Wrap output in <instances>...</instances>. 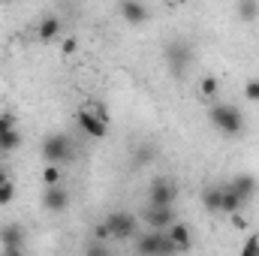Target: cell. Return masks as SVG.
Segmentation results:
<instances>
[{
  "label": "cell",
  "instance_id": "6da1fadb",
  "mask_svg": "<svg viewBox=\"0 0 259 256\" xmlns=\"http://www.w3.org/2000/svg\"><path fill=\"white\" fill-rule=\"evenodd\" d=\"M208 121H211V127L217 130L220 136H226V139H235V136L244 133V115L232 103H217L208 112Z\"/></svg>",
  "mask_w": 259,
  "mask_h": 256
},
{
  "label": "cell",
  "instance_id": "7a4b0ae2",
  "mask_svg": "<svg viewBox=\"0 0 259 256\" xmlns=\"http://www.w3.org/2000/svg\"><path fill=\"white\" fill-rule=\"evenodd\" d=\"M75 124L91 139H106V133H109V112L103 106H81L75 112Z\"/></svg>",
  "mask_w": 259,
  "mask_h": 256
},
{
  "label": "cell",
  "instance_id": "3957f363",
  "mask_svg": "<svg viewBox=\"0 0 259 256\" xmlns=\"http://www.w3.org/2000/svg\"><path fill=\"white\" fill-rule=\"evenodd\" d=\"M42 157L49 160V166H64L72 160V139L64 133H52L42 139Z\"/></svg>",
  "mask_w": 259,
  "mask_h": 256
},
{
  "label": "cell",
  "instance_id": "277c9868",
  "mask_svg": "<svg viewBox=\"0 0 259 256\" xmlns=\"http://www.w3.org/2000/svg\"><path fill=\"white\" fill-rule=\"evenodd\" d=\"M136 253L139 256H175V244L169 241L166 232H145L136 238Z\"/></svg>",
  "mask_w": 259,
  "mask_h": 256
},
{
  "label": "cell",
  "instance_id": "5b68a950",
  "mask_svg": "<svg viewBox=\"0 0 259 256\" xmlns=\"http://www.w3.org/2000/svg\"><path fill=\"white\" fill-rule=\"evenodd\" d=\"M166 64L172 69V75L175 78H184L187 75V66L193 61V49L184 42V39H172V42H166Z\"/></svg>",
  "mask_w": 259,
  "mask_h": 256
},
{
  "label": "cell",
  "instance_id": "8992f818",
  "mask_svg": "<svg viewBox=\"0 0 259 256\" xmlns=\"http://www.w3.org/2000/svg\"><path fill=\"white\" fill-rule=\"evenodd\" d=\"M178 199V187L169 178H154L148 187V208H172Z\"/></svg>",
  "mask_w": 259,
  "mask_h": 256
},
{
  "label": "cell",
  "instance_id": "52a82bcc",
  "mask_svg": "<svg viewBox=\"0 0 259 256\" xmlns=\"http://www.w3.org/2000/svg\"><path fill=\"white\" fill-rule=\"evenodd\" d=\"M106 226L112 229V238H118V241H127V238L136 235V217L130 211H112V214H106Z\"/></svg>",
  "mask_w": 259,
  "mask_h": 256
},
{
  "label": "cell",
  "instance_id": "ba28073f",
  "mask_svg": "<svg viewBox=\"0 0 259 256\" xmlns=\"http://www.w3.org/2000/svg\"><path fill=\"white\" fill-rule=\"evenodd\" d=\"M226 187L235 193L241 202H250V199L256 196V190H259V181L250 175V172H238V175H232V178L226 181Z\"/></svg>",
  "mask_w": 259,
  "mask_h": 256
},
{
  "label": "cell",
  "instance_id": "9c48e42d",
  "mask_svg": "<svg viewBox=\"0 0 259 256\" xmlns=\"http://www.w3.org/2000/svg\"><path fill=\"white\" fill-rule=\"evenodd\" d=\"M166 235H169V241L175 244V250H178V253H187V250L193 247V232H190V226H187V223H181V220H175V223L166 229Z\"/></svg>",
  "mask_w": 259,
  "mask_h": 256
},
{
  "label": "cell",
  "instance_id": "30bf717a",
  "mask_svg": "<svg viewBox=\"0 0 259 256\" xmlns=\"http://www.w3.org/2000/svg\"><path fill=\"white\" fill-rule=\"evenodd\" d=\"M145 223L151 226V232H166L175 223V211L172 208H148L145 211Z\"/></svg>",
  "mask_w": 259,
  "mask_h": 256
},
{
  "label": "cell",
  "instance_id": "8fae6325",
  "mask_svg": "<svg viewBox=\"0 0 259 256\" xmlns=\"http://www.w3.org/2000/svg\"><path fill=\"white\" fill-rule=\"evenodd\" d=\"M0 247L3 250H21L24 247V229L18 223H3L0 226Z\"/></svg>",
  "mask_w": 259,
  "mask_h": 256
},
{
  "label": "cell",
  "instance_id": "7c38bea8",
  "mask_svg": "<svg viewBox=\"0 0 259 256\" xmlns=\"http://www.w3.org/2000/svg\"><path fill=\"white\" fill-rule=\"evenodd\" d=\"M66 205H69V193L64 187H46V193H42V208L46 211L61 214V211H66Z\"/></svg>",
  "mask_w": 259,
  "mask_h": 256
},
{
  "label": "cell",
  "instance_id": "4fadbf2b",
  "mask_svg": "<svg viewBox=\"0 0 259 256\" xmlns=\"http://www.w3.org/2000/svg\"><path fill=\"white\" fill-rule=\"evenodd\" d=\"M118 12L124 15L127 24H145V21L151 18V9H148L145 3H139V0H127V3H121Z\"/></svg>",
  "mask_w": 259,
  "mask_h": 256
},
{
  "label": "cell",
  "instance_id": "5bb4252c",
  "mask_svg": "<svg viewBox=\"0 0 259 256\" xmlns=\"http://www.w3.org/2000/svg\"><path fill=\"white\" fill-rule=\"evenodd\" d=\"M61 30H64V24H61L58 15H46V18L36 24V36H39L42 42H55V39L61 36Z\"/></svg>",
  "mask_w": 259,
  "mask_h": 256
},
{
  "label": "cell",
  "instance_id": "9a60e30c",
  "mask_svg": "<svg viewBox=\"0 0 259 256\" xmlns=\"http://www.w3.org/2000/svg\"><path fill=\"white\" fill-rule=\"evenodd\" d=\"M220 202H223V184H211L202 190V208L211 214H220Z\"/></svg>",
  "mask_w": 259,
  "mask_h": 256
},
{
  "label": "cell",
  "instance_id": "2e32d148",
  "mask_svg": "<svg viewBox=\"0 0 259 256\" xmlns=\"http://www.w3.org/2000/svg\"><path fill=\"white\" fill-rule=\"evenodd\" d=\"M241 205H244V202H241L235 193L229 190L226 184H223V202H220V214H229V217H232V214H238V211H241Z\"/></svg>",
  "mask_w": 259,
  "mask_h": 256
},
{
  "label": "cell",
  "instance_id": "e0dca14e",
  "mask_svg": "<svg viewBox=\"0 0 259 256\" xmlns=\"http://www.w3.org/2000/svg\"><path fill=\"white\" fill-rule=\"evenodd\" d=\"M217 91H220V81H217L214 75H202V81H199V97L211 103V100L217 97Z\"/></svg>",
  "mask_w": 259,
  "mask_h": 256
},
{
  "label": "cell",
  "instance_id": "ac0fdd59",
  "mask_svg": "<svg viewBox=\"0 0 259 256\" xmlns=\"http://www.w3.org/2000/svg\"><path fill=\"white\" fill-rule=\"evenodd\" d=\"M61 178H64V169H61V166H46V169H42L46 187H61Z\"/></svg>",
  "mask_w": 259,
  "mask_h": 256
},
{
  "label": "cell",
  "instance_id": "d6986e66",
  "mask_svg": "<svg viewBox=\"0 0 259 256\" xmlns=\"http://www.w3.org/2000/svg\"><path fill=\"white\" fill-rule=\"evenodd\" d=\"M235 9H238V18H244V21H253L259 15V3H253V0H241Z\"/></svg>",
  "mask_w": 259,
  "mask_h": 256
},
{
  "label": "cell",
  "instance_id": "ffe728a7",
  "mask_svg": "<svg viewBox=\"0 0 259 256\" xmlns=\"http://www.w3.org/2000/svg\"><path fill=\"white\" fill-rule=\"evenodd\" d=\"M21 145V133L18 130H12V133H3L0 136V151H15Z\"/></svg>",
  "mask_w": 259,
  "mask_h": 256
},
{
  "label": "cell",
  "instance_id": "44dd1931",
  "mask_svg": "<svg viewBox=\"0 0 259 256\" xmlns=\"http://www.w3.org/2000/svg\"><path fill=\"white\" fill-rule=\"evenodd\" d=\"M238 256H259V232H253V235L244 241V247H241Z\"/></svg>",
  "mask_w": 259,
  "mask_h": 256
},
{
  "label": "cell",
  "instance_id": "7402d4cb",
  "mask_svg": "<svg viewBox=\"0 0 259 256\" xmlns=\"http://www.w3.org/2000/svg\"><path fill=\"white\" fill-rule=\"evenodd\" d=\"M84 256H112V250H109L106 241H91L88 250H84Z\"/></svg>",
  "mask_w": 259,
  "mask_h": 256
},
{
  "label": "cell",
  "instance_id": "603a6c76",
  "mask_svg": "<svg viewBox=\"0 0 259 256\" xmlns=\"http://www.w3.org/2000/svg\"><path fill=\"white\" fill-rule=\"evenodd\" d=\"M109 238H112V229L106 226V220H100L94 226V241H109Z\"/></svg>",
  "mask_w": 259,
  "mask_h": 256
},
{
  "label": "cell",
  "instance_id": "cb8c5ba5",
  "mask_svg": "<svg viewBox=\"0 0 259 256\" xmlns=\"http://www.w3.org/2000/svg\"><path fill=\"white\" fill-rule=\"evenodd\" d=\"M244 97H247L250 103H259V78H250V81L244 84Z\"/></svg>",
  "mask_w": 259,
  "mask_h": 256
},
{
  "label": "cell",
  "instance_id": "d4e9b609",
  "mask_svg": "<svg viewBox=\"0 0 259 256\" xmlns=\"http://www.w3.org/2000/svg\"><path fill=\"white\" fill-rule=\"evenodd\" d=\"M12 199H15V187H12V181L0 184V205H9Z\"/></svg>",
  "mask_w": 259,
  "mask_h": 256
},
{
  "label": "cell",
  "instance_id": "484cf974",
  "mask_svg": "<svg viewBox=\"0 0 259 256\" xmlns=\"http://www.w3.org/2000/svg\"><path fill=\"white\" fill-rule=\"evenodd\" d=\"M12 130H15V115L3 112V115H0V136H3V133H12Z\"/></svg>",
  "mask_w": 259,
  "mask_h": 256
},
{
  "label": "cell",
  "instance_id": "4316f807",
  "mask_svg": "<svg viewBox=\"0 0 259 256\" xmlns=\"http://www.w3.org/2000/svg\"><path fill=\"white\" fill-rule=\"evenodd\" d=\"M75 49H78V42H75L72 36H69V39H64V42H61V55H64V58H69V55H75Z\"/></svg>",
  "mask_w": 259,
  "mask_h": 256
},
{
  "label": "cell",
  "instance_id": "83f0119b",
  "mask_svg": "<svg viewBox=\"0 0 259 256\" xmlns=\"http://www.w3.org/2000/svg\"><path fill=\"white\" fill-rule=\"evenodd\" d=\"M232 226H235V229H247V220H244L241 214H232Z\"/></svg>",
  "mask_w": 259,
  "mask_h": 256
},
{
  "label": "cell",
  "instance_id": "f1b7e54d",
  "mask_svg": "<svg viewBox=\"0 0 259 256\" xmlns=\"http://www.w3.org/2000/svg\"><path fill=\"white\" fill-rule=\"evenodd\" d=\"M0 256H24V250H3Z\"/></svg>",
  "mask_w": 259,
  "mask_h": 256
},
{
  "label": "cell",
  "instance_id": "f546056e",
  "mask_svg": "<svg viewBox=\"0 0 259 256\" xmlns=\"http://www.w3.org/2000/svg\"><path fill=\"white\" fill-rule=\"evenodd\" d=\"M6 181H9V175H6V169L0 166V184H6Z\"/></svg>",
  "mask_w": 259,
  "mask_h": 256
}]
</instances>
